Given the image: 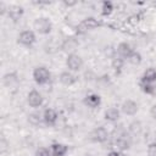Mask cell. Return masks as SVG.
I'll list each match as a JSON object with an SVG mask.
<instances>
[{
  "instance_id": "obj_8",
  "label": "cell",
  "mask_w": 156,
  "mask_h": 156,
  "mask_svg": "<svg viewBox=\"0 0 156 156\" xmlns=\"http://www.w3.org/2000/svg\"><path fill=\"white\" fill-rule=\"evenodd\" d=\"M122 111L126 113V115H129V116H133L138 112V105L132 101V100H127L123 102L122 105Z\"/></svg>"
},
{
  "instance_id": "obj_18",
  "label": "cell",
  "mask_w": 156,
  "mask_h": 156,
  "mask_svg": "<svg viewBox=\"0 0 156 156\" xmlns=\"http://www.w3.org/2000/svg\"><path fill=\"white\" fill-rule=\"evenodd\" d=\"M77 46H78V43H77L73 38H69V39H67V40L63 43L62 49H63L65 51H73V50H76Z\"/></svg>"
},
{
  "instance_id": "obj_12",
  "label": "cell",
  "mask_w": 156,
  "mask_h": 156,
  "mask_svg": "<svg viewBox=\"0 0 156 156\" xmlns=\"http://www.w3.org/2000/svg\"><path fill=\"white\" fill-rule=\"evenodd\" d=\"M117 51L122 57H127V58L133 54V49L128 43H121L117 48Z\"/></svg>"
},
{
  "instance_id": "obj_23",
  "label": "cell",
  "mask_w": 156,
  "mask_h": 156,
  "mask_svg": "<svg viewBox=\"0 0 156 156\" xmlns=\"http://www.w3.org/2000/svg\"><path fill=\"white\" fill-rule=\"evenodd\" d=\"M147 155L149 156H156V143H151L147 146Z\"/></svg>"
},
{
  "instance_id": "obj_21",
  "label": "cell",
  "mask_w": 156,
  "mask_h": 156,
  "mask_svg": "<svg viewBox=\"0 0 156 156\" xmlns=\"http://www.w3.org/2000/svg\"><path fill=\"white\" fill-rule=\"evenodd\" d=\"M129 129H130L132 133H134V134H139L140 130H141V124H140V122H133V123L130 124Z\"/></svg>"
},
{
  "instance_id": "obj_7",
  "label": "cell",
  "mask_w": 156,
  "mask_h": 156,
  "mask_svg": "<svg viewBox=\"0 0 156 156\" xmlns=\"http://www.w3.org/2000/svg\"><path fill=\"white\" fill-rule=\"evenodd\" d=\"M91 139L94 141H98V143L106 141V139H107V132H106V129L102 128V127H99V128L94 129L93 133H91Z\"/></svg>"
},
{
  "instance_id": "obj_11",
  "label": "cell",
  "mask_w": 156,
  "mask_h": 156,
  "mask_svg": "<svg viewBox=\"0 0 156 156\" xmlns=\"http://www.w3.org/2000/svg\"><path fill=\"white\" fill-rule=\"evenodd\" d=\"M100 102H101V99L98 94H90V95L85 96V99H84V104L88 105L89 107H93V108L98 107L100 105Z\"/></svg>"
},
{
  "instance_id": "obj_3",
  "label": "cell",
  "mask_w": 156,
  "mask_h": 156,
  "mask_svg": "<svg viewBox=\"0 0 156 156\" xmlns=\"http://www.w3.org/2000/svg\"><path fill=\"white\" fill-rule=\"evenodd\" d=\"M66 63H67V66H68L69 69H72V71H78V69H80V67H82V65H83V61H82L80 56H78V55H76V54H69V55L67 56Z\"/></svg>"
},
{
  "instance_id": "obj_13",
  "label": "cell",
  "mask_w": 156,
  "mask_h": 156,
  "mask_svg": "<svg viewBox=\"0 0 156 156\" xmlns=\"http://www.w3.org/2000/svg\"><path fill=\"white\" fill-rule=\"evenodd\" d=\"M119 118V111L116 107H110L105 111V119L110 122H115Z\"/></svg>"
},
{
  "instance_id": "obj_20",
  "label": "cell",
  "mask_w": 156,
  "mask_h": 156,
  "mask_svg": "<svg viewBox=\"0 0 156 156\" xmlns=\"http://www.w3.org/2000/svg\"><path fill=\"white\" fill-rule=\"evenodd\" d=\"M128 58H129L130 63H133V65H138V63H140V61H141L140 54H139V52H135V51H133V54H132Z\"/></svg>"
},
{
  "instance_id": "obj_19",
  "label": "cell",
  "mask_w": 156,
  "mask_h": 156,
  "mask_svg": "<svg viewBox=\"0 0 156 156\" xmlns=\"http://www.w3.org/2000/svg\"><path fill=\"white\" fill-rule=\"evenodd\" d=\"M113 10V5L110 1H105L102 4V15H110Z\"/></svg>"
},
{
  "instance_id": "obj_17",
  "label": "cell",
  "mask_w": 156,
  "mask_h": 156,
  "mask_svg": "<svg viewBox=\"0 0 156 156\" xmlns=\"http://www.w3.org/2000/svg\"><path fill=\"white\" fill-rule=\"evenodd\" d=\"M22 13H23V9L21 6H11L9 9V15L13 20H17L18 17H21Z\"/></svg>"
},
{
  "instance_id": "obj_26",
  "label": "cell",
  "mask_w": 156,
  "mask_h": 156,
  "mask_svg": "<svg viewBox=\"0 0 156 156\" xmlns=\"http://www.w3.org/2000/svg\"><path fill=\"white\" fill-rule=\"evenodd\" d=\"M113 66H115L116 68H119V67L122 66V60H119V58H118V60H115V61H113Z\"/></svg>"
},
{
  "instance_id": "obj_1",
  "label": "cell",
  "mask_w": 156,
  "mask_h": 156,
  "mask_svg": "<svg viewBox=\"0 0 156 156\" xmlns=\"http://www.w3.org/2000/svg\"><path fill=\"white\" fill-rule=\"evenodd\" d=\"M33 78L38 84H45L50 79V72L45 67H37L33 72Z\"/></svg>"
},
{
  "instance_id": "obj_2",
  "label": "cell",
  "mask_w": 156,
  "mask_h": 156,
  "mask_svg": "<svg viewBox=\"0 0 156 156\" xmlns=\"http://www.w3.org/2000/svg\"><path fill=\"white\" fill-rule=\"evenodd\" d=\"M34 28L40 33V34H49L50 30H51V22L45 18V17H41V18H38L35 20L34 22Z\"/></svg>"
},
{
  "instance_id": "obj_25",
  "label": "cell",
  "mask_w": 156,
  "mask_h": 156,
  "mask_svg": "<svg viewBox=\"0 0 156 156\" xmlns=\"http://www.w3.org/2000/svg\"><path fill=\"white\" fill-rule=\"evenodd\" d=\"M150 113H151L152 118L156 119V105H152V107H151V110H150Z\"/></svg>"
},
{
  "instance_id": "obj_14",
  "label": "cell",
  "mask_w": 156,
  "mask_h": 156,
  "mask_svg": "<svg viewBox=\"0 0 156 156\" xmlns=\"http://www.w3.org/2000/svg\"><path fill=\"white\" fill-rule=\"evenodd\" d=\"M156 80V69L150 67L147 68L145 72H144V76H143V82L144 83H152Z\"/></svg>"
},
{
  "instance_id": "obj_24",
  "label": "cell",
  "mask_w": 156,
  "mask_h": 156,
  "mask_svg": "<svg viewBox=\"0 0 156 156\" xmlns=\"http://www.w3.org/2000/svg\"><path fill=\"white\" fill-rule=\"evenodd\" d=\"M35 156H50V154H49V150H48V149H45V147H40L39 150H37Z\"/></svg>"
},
{
  "instance_id": "obj_15",
  "label": "cell",
  "mask_w": 156,
  "mask_h": 156,
  "mask_svg": "<svg viewBox=\"0 0 156 156\" xmlns=\"http://www.w3.org/2000/svg\"><path fill=\"white\" fill-rule=\"evenodd\" d=\"M60 80L65 85H72L76 82V77L69 72H62L60 76Z\"/></svg>"
},
{
  "instance_id": "obj_16",
  "label": "cell",
  "mask_w": 156,
  "mask_h": 156,
  "mask_svg": "<svg viewBox=\"0 0 156 156\" xmlns=\"http://www.w3.org/2000/svg\"><path fill=\"white\" fill-rule=\"evenodd\" d=\"M116 145H117L121 150H127V149H129V146H130V141H129V139L126 138V135H119V136H117V139H116Z\"/></svg>"
},
{
  "instance_id": "obj_10",
  "label": "cell",
  "mask_w": 156,
  "mask_h": 156,
  "mask_svg": "<svg viewBox=\"0 0 156 156\" xmlns=\"http://www.w3.org/2000/svg\"><path fill=\"white\" fill-rule=\"evenodd\" d=\"M68 151V147L65 144H52L51 145V152L54 156H65Z\"/></svg>"
},
{
  "instance_id": "obj_22",
  "label": "cell",
  "mask_w": 156,
  "mask_h": 156,
  "mask_svg": "<svg viewBox=\"0 0 156 156\" xmlns=\"http://www.w3.org/2000/svg\"><path fill=\"white\" fill-rule=\"evenodd\" d=\"M141 88H143V90L145 91V93H147V94H152L154 93V87L150 84V83H141Z\"/></svg>"
},
{
  "instance_id": "obj_5",
  "label": "cell",
  "mask_w": 156,
  "mask_h": 156,
  "mask_svg": "<svg viewBox=\"0 0 156 156\" xmlns=\"http://www.w3.org/2000/svg\"><path fill=\"white\" fill-rule=\"evenodd\" d=\"M28 104L32 106V107H38L43 104V96L39 91L37 90H32L29 94H28Z\"/></svg>"
},
{
  "instance_id": "obj_28",
  "label": "cell",
  "mask_w": 156,
  "mask_h": 156,
  "mask_svg": "<svg viewBox=\"0 0 156 156\" xmlns=\"http://www.w3.org/2000/svg\"><path fill=\"white\" fill-rule=\"evenodd\" d=\"M1 143H2V145H5V141H4V140H1ZM5 147H6V146H2V149H1V151H2V152L5 151Z\"/></svg>"
},
{
  "instance_id": "obj_6",
  "label": "cell",
  "mask_w": 156,
  "mask_h": 156,
  "mask_svg": "<svg viewBox=\"0 0 156 156\" xmlns=\"http://www.w3.org/2000/svg\"><path fill=\"white\" fill-rule=\"evenodd\" d=\"M96 27H99V22H98L95 18L89 17V18H85V20L79 24V30H80V32L91 30V29H95Z\"/></svg>"
},
{
  "instance_id": "obj_4",
  "label": "cell",
  "mask_w": 156,
  "mask_h": 156,
  "mask_svg": "<svg viewBox=\"0 0 156 156\" xmlns=\"http://www.w3.org/2000/svg\"><path fill=\"white\" fill-rule=\"evenodd\" d=\"M35 41V34L32 30H24L18 37V43L26 46H30Z\"/></svg>"
},
{
  "instance_id": "obj_9",
  "label": "cell",
  "mask_w": 156,
  "mask_h": 156,
  "mask_svg": "<svg viewBox=\"0 0 156 156\" xmlns=\"http://www.w3.org/2000/svg\"><path fill=\"white\" fill-rule=\"evenodd\" d=\"M43 118H44V121H45V123L48 126H54L56 123V121H57V113L55 112V110L48 108V110H45Z\"/></svg>"
},
{
  "instance_id": "obj_27",
  "label": "cell",
  "mask_w": 156,
  "mask_h": 156,
  "mask_svg": "<svg viewBox=\"0 0 156 156\" xmlns=\"http://www.w3.org/2000/svg\"><path fill=\"white\" fill-rule=\"evenodd\" d=\"M107 156H124L122 152H118V151H112V152H110Z\"/></svg>"
}]
</instances>
